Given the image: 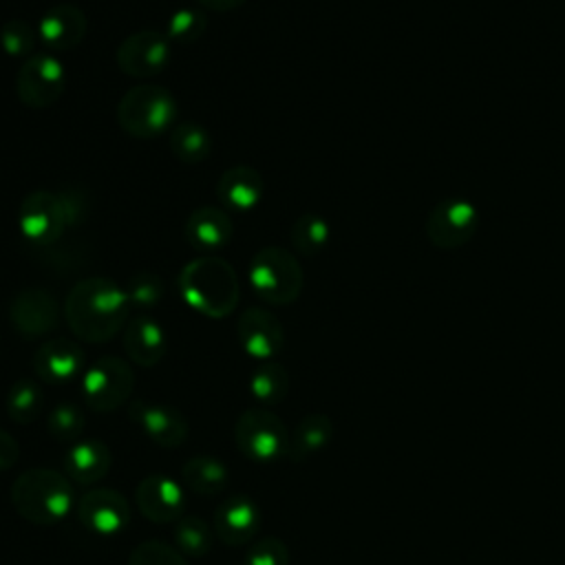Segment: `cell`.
<instances>
[{
    "instance_id": "obj_32",
    "label": "cell",
    "mask_w": 565,
    "mask_h": 565,
    "mask_svg": "<svg viewBox=\"0 0 565 565\" xmlns=\"http://www.w3.org/2000/svg\"><path fill=\"white\" fill-rule=\"evenodd\" d=\"M40 42L38 29H33L26 20H9L0 29V46L11 57H31Z\"/></svg>"
},
{
    "instance_id": "obj_29",
    "label": "cell",
    "mask_w": 565,
    "mask_h": 565,
    "mask_svg": "<svg viewBox=\"0 0 565 565\" xmlns=\"http://www.w3.org/2000/svg\"><path fill=\"white\" fill-rule=\"evenodd\" d=\"M291 245L302 256H318L331 236L329 223L318 214H302L291 225Z\"/></svg>"
},
{
    "instance_id": "obj_2",
    "label": "cell",
    "mask_w": 565,
    "mask_h": 565,
    "mask_svg": "<svg viewBox=\"0 0 565 565\" xmlns=\"http://www.w3.org/2000/svg\"><path fill=\"white\" fill-rule=\"evenodd\" d=\"M181 298L207 318H225L238 305V278L221 256H199L179 274Z\"/></svg>"
},
{
    "instance_id": "obj_10",
    "label": "cell",
    "mask_w": 565,
    "mask_h": 565,
    "mask_svg": "<svg viewBox=\"0 0 565 565\" xmlns=\"http://www.w3.org/2000/svg\"><path fill=\"white\" fill-rule=\"evenodd\" d=\"M20 234L35 247H49L57 243L66 230L64 210L57 192L35 190L24 196L18 212Z\"/></svg>"
},
{
    "instance_id": "obj_13",
    "label": "cell",
    "mask_w": 565,
    "mask_h": 565,
    "mask_svg": "<svg viewBox=\"0 0 565 565\" xmlns=\"http://www.w3.org/2000/svg\"><path fill=\"white\" fill-rule=\"evenodd\" d=\"M9 320L24 338H42L60 324V302L49 289H20L9 302Z\"/></svg>"
},
{
    "instance_id": "obj_8",
    "label": "cell",
    "mask_w": 565,
    "mask_h": 565,
    "mask_svg": "<svg viewBox=\"0 0 565 565\" xmlns=\"http://www.w3.org/2000/svg\"><path fill=\"white\" fill-rule=\"evenodd\" d=\"M66 86V71L55 55L38 53L26 57L15 75L18 99L29 108L53 106Z\"/></svg>"
},
{
    "instance_id": "obj_33",
    "label": "cell",
    "mask_w": 565,
    "mask_h": 565,
    "mask_svg": "<svg viewBox=\"0 0 565 565\" xmlns=\"http://www.w3.org/2000/svg\"><path fill=\"white\" fill-rule=\"evenodd\" d=\"M205 31V15L199 9L185 7V9H177L166 24V35L170 38V42H179V44H190L196 42Z\"/></svg>"
},
{
    "instance_id": "obj_36",
    "label": "cell",
    "mask_w": 565,
    "mask_h": 565,
    "mask_svg": "<svg viewBox=\"0 0 565 565\" xmlns=\"http://www.w3.org/2000/svg\"><path fill=\"white\" fill-rule=\"evenodd\" d=\"M245 565H289V550L280 539L265 536L247 550Z\"/></svg>"
},
{
    "instance_id": "obj_16",
    "label": "cell",
    "mask_w": 565,
    "mask_h": 565,
    "mask_svg": "<svg viewBox=\"0 0 565 565\" xmlns=\"http://www.w3.org/2000/svg\"><path fill=\"white\" fill-rule=\"evenodd\" d=\"M128 415L141 433L161 448H177L188 437L185 417L170 404L135 399L128 406Z\"/></svg>"
},
{
    "instance_id": "obj_6",
    "label": "cell",
    "mask_w": 565,
    "mask_h": 565,
    "mask_svg": "<svg viewBox=\"0 0 565 565\" xmlns=\"http://www.w3.org/2000/svg\"><path fill=\"white\" fill-rule=\"evenodd\" d=\"M238 452L258 463H271L287 457L289 450V428L267 406L245 408L234 426Z\"/></svg>"
},
{
    "instance_id": "obj_9",
    "label": "cell",
    "mask_w": 565,
    "mask_h": 565,
    "mask_svg": "<svg viewBox=\"0 0 565 565\" xmlns=\"http://www.w3.org/2000/svg\"><path fill=\"white\" fill-rule=\"evenodd\" d=\"M172 55V42L163 31L141 29L121 40L115 51L117 66L135 79H146L161 73Z\"/></svg>"
},
{
    "instance_id": "obj_15",
    "label": "cell",
    "mask_w": 565,
    "mask_h": 565,
    "mask_svg": "<svg viewBox=\"0 0 565 565\" xmlns=\"http://www.w3.org/2000/svg\"><path fill=\"white\" fill-rule=\"evenodd\" d=\"M236 335L243 351L260 362L274 360L285 342L280 320L263 307H247L245 311H241Z\"/></svg>"
},
{
    "instance_id": "obj_12",
    "label": "cell",
    "mask_w": 565,
    "mask_h": 565,
    "mask_svg": "<svg viewBox=\"0 0 565 565\" xmlns=\"http://www.w3.org/2000/svg\"><path fill=\"white\" fill-rule=\"evenodd\" d=\"M477 227V207L463 199H448L430 212L426 221V236L439 249H457L475 236Z\"/></svg>"
},
{
    "instance_id": "obj_18",
    "label": "cell",
    "mask_w": 565,
    "mask_h": 565,
    "mask_svg": "<svg viewBox=\"0 0 565 565\" xmlns=\"http://www.w3.org/2000/svg\"><path fill=\"white\" fill-rule=\"evenodd\" d=\"M33 371L46 384H66L84 371V351L68 338H51L33 353Z\"/></svg>"
},
{
    "instance_id": "obj_25",
    "label": "cell",
    "mask_w": 565,
    "mask_h": 565,
    "mask_svg": "<svg viewBox=\"0 0 565 565\" xmlns=\"http://www.w3.org/2000/svg\"><path fill=\"white\" fill-rule=\"evenodd\" d=\"M333 437V424L324 413H309L305 415L289 437L287 457L294 461H302L313 452L322 450Z\"/></svg>"
},
{
    "instance_id": "obj_35",
    "label": "cell",
    "mask_w": 565,
    "mask_h": 565,
    "mask_svg": "<svg viewBox=\"0 0 565 565\" xmlns=\"http://www.w3.org/2000/svg\"><path fill=\"white\" fill-rule=\"evenodd\" d=\"M126 294L130 298V305H137L141 309L143 307H154L163 296V282L157 274L139 271L128 280Z\"/></svg>"
},
{
    "instance_id": "obj_17",
    "label": "cell",
    "mask_w": 565,
    "mask_h": 565,
    "mask_svg": "<svg viewBox=\"0 0 565 565\" xmlns=\"http://www.w3.org/2000/svg\"><path fill=\"white\" fill-rule=\"evenodd\" d=\"M260 525V510L258 503L249 494H227L214 512V530L218 539L230 545L238 547L254 539Z\"/></svg>"
},
{
    "instance_id": "obj_14",
    "label": "cell",
    "mask_w": 565,
    "mask_h": 565,
    "mask_svg": "<svg viewBox=\"0 0 565 565\" xmlns=\"http://www.w3.org/2000/svg\"><path fill=\"white\" fill-rule=\"evenodd\" d=\"M139 512L152 523H172L185 514V486L168 475H148L135 490Z\"/></svg>"
},
{
    "instance_id": "obj_7",
    "label": "cell",
    "mask_w": 565,
    "mask_h": 565,
    "mask_svg": "<svg viewBox=\"0 0 565 565\" xmlns=\"http://www.w3.org/2000/svg\"><path fill=\"white\" fill-rule=\"evenodd\" d=\"M135 373L130 364L115 355L97 358L82 373V399L88 408L108 413L124 406L132 393Z\"/></svg>"
},
{
    "instance_id": "obj_38",
    "label": "cell",
    "mask_w": 565,
    "mask_h": 565,
    "mask_svg": "<svg viewBox=\"0 0 565 565\" xmlns=\"http://www.w3.org/2000/svg\"><path fill=\"white\" fill-rule=\"evenodd\" d=\"M18 457H20V446L15 437L0 428V472L9 470L18 461Z\"/></svg>"
},
{
    "instance_id": "obj_39",
    "label": "cell",
    "mask_w": 565,
    "mask_h": 565,
    "mask_svg": "<svg viewBox=\"0 0 565 565\" xmlns=\"http://www.w3.org/2000/svg\"><path fill=\"white\" fill-rule=\"evenodd\" d=\"M196 2L210 11H234V9L243 7L245 0H196Z\"/></svg>"
},
{
    "instance_id": "obj_26",
    "label": "cell",
    "mask_w": 565,
    "mask_h": 565,
    "mask_svg": "<svg viewBox=\"0 0 565 565\" xmlns=\"http://www.w3.org/2000/svg\"><path fill=\"white\" fill-rule=\"evenodd\" d=\"M168 146H170V152L181 163L196 166V163H201L210 157L212 137L203 126H199L194 121H185V124H179L177 128L170 130Z\"/></svg>"
},
{
    "instance_id": "obj_5",
    "label": "cell",
    "mask_w": 565,
    "mask_h": 565,
    "mask_svg": "<svg viewBox=\"0 0 565 565\" xmlns=\"http://www.w3.org/2000/svg\"><path fill=\"white\" fill-rule=\"evenodd\" d=\"M302 267L285 247H263L249 263V285L267 305H289L302 291Z\"/></svg>"
},
{
    "instance_id": "obj_19",
    "label": "cell",
    "mask_w": 565,
    "mask_h": 565,
    "mask_svg": "<svg viewBox=\"0 0 565 565\" xmlns=\"http://www.w3.org/2000/svg\"><path fill=\"white\" fill-rule=\"evenodd\" d=\"M183 234L194 252L203 256H214L232 241L234 225L223 207L201 205L188 216Z\"/></svg>"
},
{
    "instance_id": "obj_34",
    "label": "cell",
    "mask_w": 565,
    "mask_h": 565,
    "mask_svg": "<svg viewBox=\"0 0 565 565\" xmlns=\"http://www.w3.org/2000/svg\"><path fill=\"white\" fill-rule=\"evenodd\" d=\"M128 565H185V558L181 556V552H177L168 543L152 539V541L139 543L132 550Z\"/></svg>"
},
{
    "instance_id": "obj_22",
    "label": "cell",
    "mask_w": 565,
    "mask_h": 565,
    "mask_svg": "<svg viewBox=\"0 0 565 565\" xmlns=\"http://www.w3.org/2000/svg\"><path fill=\"white\" fill-rule=\"evenodd\" d=\"M113 457L104 441L82 439L75 441L64 455V475L79 486L97 483L110 470Z\"/></svg>"
},
{
    "instance_id": "obj_23",
    "label": "cell",
    "mask_w": 565,
    "mask_h": 565,
    "mask_svg": "<svg viewBox=\"0 0 565 565\" xmlns=\"http://www.w3.org/2000/svg\"><path fill=\"white\" fill-rule=\"evenodd\" d=\"M216 196L223 205L247 212L256 207L263 196V177L249 166H232L221 174L216 183Z\"/></svg>"
},
{
    "instance_id": "obj_1",
    "label": "cell",
    "mask_w": 565,
    "mask_h": 565,
    "mask_svg": "<svg viewBox=\"0 0 565 565\" xmlns=\"http://www.w3.org/2000/svg\"><path fill=\"white\" fill-rule=\"evenodd\" d=\"M130 307L124 287L106 276H88L71 287L64 300V318L79 340L97 344L108 342L126 327Z\"/></svg>"
},
{
    "instance_id": "obj_30",
    "label": "cell",
    "mask_w": 565,
    "mask_h": 565,
    "mask_svg": "<svg viewBox=\"0 0 565 565\" xmlns=\"http://www.w3.org/2000/svg\"><path fill=\"white\" fill-rule=\"evenodd\" d=\"M174 545L188 556H205L212 547V530L205 519L183 514L174 525Z\"/></svg>"
},
{
    "instance_id": "obj_31",
    "label": "cell",
    "mask_w": 565,
    "mask_h": 565,
    "mask_svg": "<svg viewBox=\"0 0 565 565\" xmlns=\"http://www.w3.org/2000/svg\"><path fill=\"white\" fill-rule=\"evenodd\" d=\"M46 430L55 441L68 444L79 437L84 430V413L73 402L55 404L46 415Z\"/></svg>"
},
{
    "instance_id": "obj_20",
    "label": "cell",
    "mask_w": 565,
    "mask_h": 565,
    "mask_svg": "<svg viewBox=\"0 0 565 565\" xmlns=\"http://www.w3.org/2000/svg\"><path fill=\"white\" fill-rule=\"evenodd\" d=\"M88 31L86 13L75 4H55L42 13L38 24L40 42L51 51H68L77 46Z\"/></svg>"
},
{
    "instance_id": "obj_28",
    "label": "cell",
    "mask_w": 565,
    "mask_h": 565,
    "mask_svg": "<svg viewBox=\"0 0 565 565\" xmlns=\"http://www.w3.org/2000/svg\"><path fill=\"white\" fill-rule=\"evenodd\" d=\"M44 408V393L38 382L20 377L9 386L7 393V415L15 424H31L40 417Z\"/></svg>"
},
{
    "instance_id": "obj_37",
    "label": "cell",
    "mask_w": 565,
    "mask_h": 565,
    "mask_svg": "<svg viewBox=\"0 0 565 565\" xmlns=\"http://www.w3.org/2000/svg\"><path fill=\"white\" fill-rule=\"evenodd\" d=\"M57 196H60V203L64 210L66 227H75L88 218L90 199L82 185H66L64 190L57 192Z\"/></svg>"
},
{
    "instance_id": "obj_21",
    "label": "cell",
    "mask_w": 565,
    "mask_h": 565,
    "mask_svg": "<svg viewBox=\"0 0 565 565\" xmlns=\"http://www.w3.org/2000/svg\"><path fill=\"white\" fill-rule=\"evenodd\" d=\"M124 351L139 366H154L168 351L166 331L152 316L137 313L126 322Z\"/></svg>"
},
{
    "instance_id": "obj_11",
    "label": "cell",
    "mask_w": 565,
    "mask_h": 565,
    "mask_svg": "<svg viewBox=\"0 0 565 565\" xmlns=\"http://www.w3.org/2000/svg\"><path fill=\"white\" fill-rule=\"evenodd\" d=\"M77 521L93 534L115 536L130 523L128 499L113 488H95L82 494L75 503Z\"/></svg>"
},
{
    "instance_id": "obj_4",
    "label": "cell",
    "mask_w": 565,
    "mask_h": 565,
    "mask_svg": "<svg viewBox=\"0 0 565 565\" xmlns=\"http://www.w3.org/2000/svg\"><path fill=\"white\" fill-rule=\"evenodd\" d=\"M117 124L137 139H154L168 132L177 119L172 93L159 84H137L117 104Z\"/></svg>"
},
{
    "instance_id": "obj_24",
    "label": "cell",
    "mask_w": 565,
    "mask_h": 565,
    "mask_svg": "<svg viewBox=\"0 0 565 565\" xmlns=\"http://www.w3.org/2000/svg\"><path fill=\"white\" fill-rule=\"evenodd\" d=\"M230 481L227 466L212 455H194L181 468V483L201 497H214L225 490Z\"/></svg>"
},
{
    "instance_id": "obj_27",
    "label": "cell",
    "mask_w": 565,
    "mask_h": 565,
    "mask_svg": "<svg viewBox=\"0 0 565 565\" xmlns=\"http://www.w3.org/2000/svg\"><path fill=\"white\" fill-rule=\"evenodd\" d=\"M289 391V373L282 364L269 360L263 362L249 377V393L260 406L278 404Z\"/></svg>"
},
{
    "instance_id": "obj_3",
    "label": "cell",
    "mask_w": 565,
    "mask_h": 565,
    "mask_svg": "<svg viewBox=\"0 0 565 565\" xmlns=\"http://www.w3.org/2000/svg\"><path fill=\"white\" fill-rule=\"evenodd\" d=\"M11 503L22 519L35 525H53L75 508L77 499L73 481L64 472L31 468L15 477L11 486Z\"/></svg>"
}]
</instances>
